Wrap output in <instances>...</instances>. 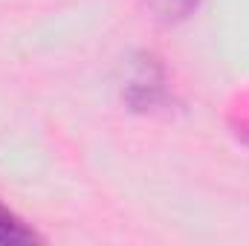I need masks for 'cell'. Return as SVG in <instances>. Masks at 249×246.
<instances>
[{
    "instance_id": "obj_1",
    "label": "cell",
    "mask_w": 249,
    "mask_h": 246,
    "mask_svg": "<svg viewBox=\"0 0 249 246\" xmlns=\"http://www.w3.org/2000/svg\"><path fill=\"white\" fill-rule=\"evenodd\" d=\"M124 102L133 110H154L157 105L165 102V87H162V70L160 64L148 55H142L130 81L124 84Z\"/></svg>"
},
{
    "instance_id": "obj_2",
    "label": "cell",
    "mask_w": 249,
    "mask_h": 246,
    "mask_svg": "<svg viewBox=\"0 0 249 246\" xmlns=\"http://www.w3.org/2000/svg\"><path fill=\"white\" fill-rule=\"evenodd\" d=\"M44 238L26 226L15 211H9L3 203H0V246H20V244H41Z\"/></svg>"
},
{
    "instance_id": "obj_3",
    "label": "cell",
    "mask_w": 249,
    "mask_h": 246,
    "mask_svg": "<svg viewBox=\"0 0 249 246\" xmlns=\"http://www.w3.org/2000/svg\"><path fill=\"white\" fill-rule=\"evenodd\" d=\"M203 0H154V12L162 23H180Z\"/></svg>"
}]
</instances>
